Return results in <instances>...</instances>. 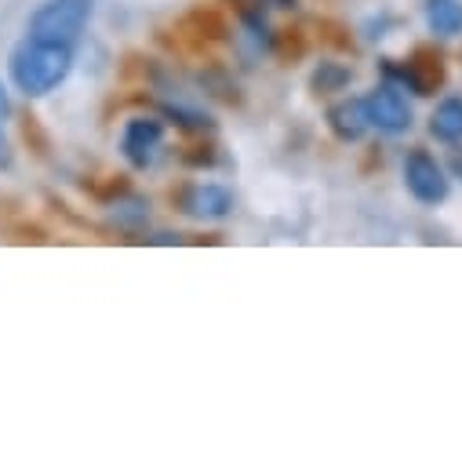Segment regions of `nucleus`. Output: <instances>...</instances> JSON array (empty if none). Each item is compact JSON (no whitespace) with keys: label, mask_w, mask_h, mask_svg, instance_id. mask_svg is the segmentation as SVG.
<instances>
[{"label":"nucleus","mask_w":462,"mask_h":462,"mask_svg":"<svg viewBox=\"0 0 462 462\" xmlns=\"http://www.w3.org/2000/svg\"><path fill=\"white\" fill-rule=\"evenodd\" d=\"M73 51L69 44H55V41H41V37H23L12 55H8V73L12 84L26 95V98H44L51 95L59 84H66L69 69H73Z\"/></svg>","instance_id":"obj_1"},{"label":"nucleus","mask_w":462,"mask_h":462,"mask_svg":"<svg viewBox=\"0 0 462 462\" xmlns=\"http://www.w3.org/2000/svg\"><path fill=\"white\" fill-rule=\"evenodd\" d=\"M91 12H95V0H44V5L30 15L26 33L77 48L88 23H91Z\"/></svg>","instance_id":"obj_2"},{"label":"nucleus","mask_w":462,"mask_h":462,"mask_svg":"<svg viewBox=\"0 0 462 462\" xmlns=\"http://www.w3.org/2000/svg\"><path fill=\"white\" fill-rule=\"evenodd\" d=\"M383 69H386L390 84L408 88V91L419 95V98L433 95V91L444 84V77H448V69H444V55H440L437 48H415L411 59H404V62L386 59Z\"/></svg>","instance_id":"obj_3"},{"label":"nucleus","mask_w":462,"mask_h":462,"mask_svg":"<svg viewBox=\"0 0 462 462\" xmlns=\"http://www.w3.org/2000/svg\"><path fill=\"white\" fill-rule=\"evenodd\" d=\"M404 189L426 204V208H437L448 200L451 193V179H448V168L430 153V150H411L404 157Z\"/></svg>","instance_id":"obj_4"},{"label":"nucleus","mask_w":462,"mask_h":462,"mask_svg":"<svg viewBox=\"0 0 462 462\" xmlns=\"http://www.w3.org/2000/svg\"><path fill=\"white\" fill-rule=\"evenodd\" d=\"M365 109H368V121L372 128H379L383 135H404L411 128V106L408 98L401 95L397 84H375L368 95H365Z\"/></svg>","instance_id":"obj_5"},{"label":"nucleus","mask_w":462,"mask_h":462,"mask_svg":"<svg viewBox=\"0 0 462 462\" xmlns=\"http://www.w3.org/2000/svg\"><path fill=\"white\" fill-rule=\"evenodd\" d=\"M121 153L139 171L153 168L164 153V121L161 117H132L121 132Z\"/></svg>","instance_id":"obj_6"},{"label":"nucleus","mask_w":462,"mask_h":462,"mask_svg":"<svg viewBox=\"0 0 462 462\" xmlns=\"http://www.w3.org/2000/svg\"><path fill=\"white\" fill-rule=\"evenodd\" d=\"M175 204L182 215L200 218V222H218L234 215V193L218 182H189L175 193Z\"/></svg>","instance_id":"obj_7"},{"label":"nucleus","mask_w":462,"mask_h":462,"mask_svg":"<svg viewBox=\"0 0 462 462\" xmlns=\"http://www.w3.org/2000/svg\"><path fill=\"white\" fill-rule=\"evenodd\" d=\"M328 128L338 143H361L372 128L368 121V109H365V98H342L328 109Z\"/></svg>","instance_id":"obj_8"},{"label":"nucleus","mask_w":462,"mask_h":462,"mask_svg":"<svg viewBox=\"0 0 462 462\" xmlns=\"http://www.w3.org/2000/svg\"><path fill=\"white\" fill-rule=\"evenodd\" d=\"M430 135L448 146L462 143V95H448L437 102V109L430 113Z\"/></svg>","instance_id":"obj_9"},{"label":"nucleus","mask_w":462,"mask_h":462,"mask_svg":"<svg viewBox=\"0 0 462 462\" xmlns=\"http://www.w3.org/2000/svg\"><path fill=\"white\" fill-rule=\"evenodd\" d=\"M422 15H426V26L433 37H458L462 33V0H426Z\"/></svg>","instance_id":"obj_10"},{"label":"nucleus","mask_w":462,"mask_h":462,"mask_svg":"<svg viewBox=\"0 0 462 462\" xmlns=\"http://www.w3.org/2000/svg\"><path fill=\"white\" fill-rule=\"evenodd\" d=\"M350 80H354V69L342 66V62H320V66L313 69V91H320V95L342 91Z\"/></svg>","instance_id":"obj_11"},{"label":"nucleus","mask_w":462,"mask_h":462,"mask_svg":"<svg viewBox=\"0 0 462 462\" xmlns=\"http://www.w3.org/2000/svg\"><path fill=\"white\" fill-rule=\"evenodd\" d=\"M113 215H117V222H125V226H139V222L150 218V200H143L135 193H125L117 204H113Z\"/></svg>","instance_id":"obj_12"},{"label":"nucleus","mask_w":462,"mask_h":462,"mask_svg":"<svg viewBox=\"0 0 462 462\" xmlns=\"http://www.w3.org/2000/svg\"><path fill=\"white\" fill-rule=\"evenodd\" d=\"M168 117H175V125H179V128H189V132H204V128H211V121L204 117V113H193V109H182V106H171V109H168Z\"/></svg>","instance_id":"obj_13"},{"label":"nucleus","mask_w":462,"mask_h":462,"mask_svg":"<svg viewBox=\"0 0 462 462\" xmlns=\"http://www.w3.org/2000/svg\"><path fill=\"white\" fill-rule=\"evenodd\" d=\"M444 168H448V175H451V179H458V182H462V143H458V150H451V157H448V164H444Z\"/></svg>","instance_id":"obj_14"},{"label":"nucleus","mask_w":462,"mask_h":462,"mask_svg":"<svg viewBox=\"0 0 462 462\" xmlns=\"http://www.w3.org/2000/svg\"><path fill=\"white\" fill-rule=\"evenodd\" d=\"M8 164H12V143L5 135V121H0V171H5Z\"/></svg>","instance_id":"obj_15"},{"label":"nucleus","mask_w":462,"mask_h":462,"mask_svg":"<svg viewBox=\"0 0 462 462\" xmlns=\"http://www.w3.org/2000/svg\"><path fill=\"white\" fill-rule=\"evenodd\" d=\"M8 113H12V102H8V91L0 88V121H8Z\"/></svg>","instance_id":"obj_16"},{"label":"nucleus","mask_w":462,"mask_h":462,"mask_svg":"<svg viewBox=\"0 0 462 462\" xmlns=\"http://www.w3.org/2000/svg\"><path fill=\"white\" fill-rule=\"evenodd\" d=\"M273 5H281V8H295V0H273Z\"/></svg>","instance_id":"obj_17"}]
</instances>
